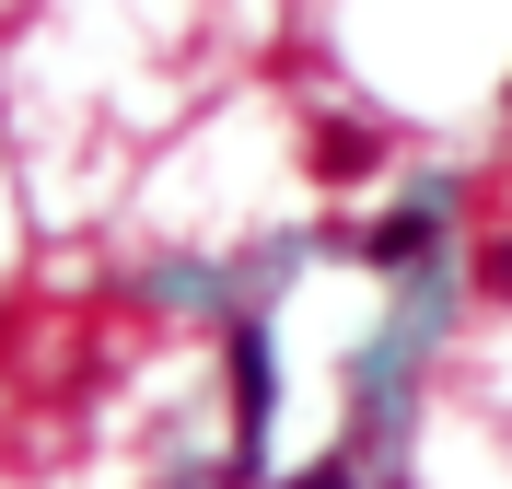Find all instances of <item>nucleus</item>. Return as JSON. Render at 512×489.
Segmentation results:
<instances>
[{"mask_svg": "<svg viewBox=\"0 0 512 489\" xmlns=\"http://www.w3.org/2000/svg\"><path fill=\"white\" fill-rule=\"evenodd\" d=\"M478 292L512 303V233H489V245H478Z\"/></svg>", "mask_w": 512, "mask_h": 489, "instance_id": "3", "label": "nucleus"}, {"mask_svg": "<svg viewBox=\"0 0 512 489\" xmlns=\"http://www.w3.org/2000/svg\"><path fill=\"white\" fill-rule=\"evenodd\" d=\"M361 257L373 268H431V210H384V222L361 233Z\"/></svg>", "mask_w": 512, "mask_h": 489, "instance_id": "1", "label": "nucleus"}, {"mask_svg": "<svg viewBox=\"0 0 512 489\" xmlns=\"http://www.w3.org/2000/svg\"><path fill=\"white\" fill-rule=\"evenodd\" d=\"M361 163H373V129H315V175L326 187H350Z\"/></svg>", "mask_w": 512, "mask_h": 489, "instance_id": "2", "label": "nucleus"}]
</instances>
